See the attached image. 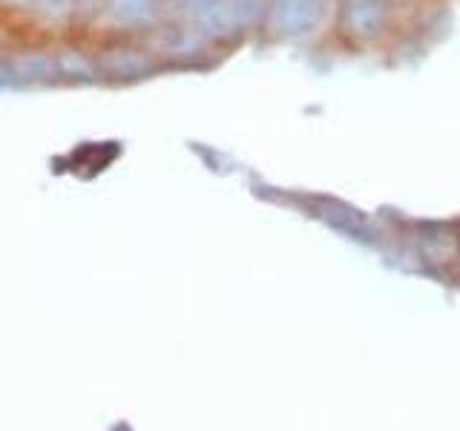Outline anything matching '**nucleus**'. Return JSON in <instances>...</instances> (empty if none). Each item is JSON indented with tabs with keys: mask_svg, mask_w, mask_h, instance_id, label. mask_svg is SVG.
Returning a JSON list of instances; mask_svg holds the SVG:
<instances>
[]
</instances>
